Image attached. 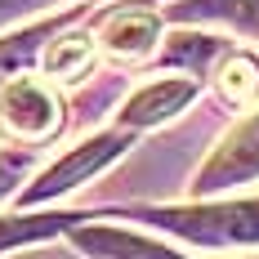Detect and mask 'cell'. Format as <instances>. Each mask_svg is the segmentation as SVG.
Listing matches in <instances>:
<instances>
[{
  "label": "cell",
  "instance_id": "1",
  "mask_svg": "<svg viewBox=\"0 0 259 259\" xmlns=\"http://www.w3.org/2000/svg\"><path fill=\"white\" fill-rule=\"evenodd\" d=\"M156 228L188 237L197 246H259V201H224V206H152L134 210Z\"/></svg>",
  "mask_w": 259,
  "mask_h": 259
},
{
  "label": "cell",
  "instance_id": "2",
  "mask_svg": "<svg viewBox=\"0 0 259 259\" xmlns=\"http://www.w3.org/2000/svg\"><path fill=\"white\" fill-rule=\"evenodd\" d=\"M58 116H63L58 99H54V90L45 80L14 76V80L0 85V130L9 139H27V143L50 139L58 130Z\"/></svg>",
  "mask_w": 259,
  "mask_h": 259
},
{
  "label": "cell",
  "instance_id": "3",
  "mask_svg": "<svg viewBox=\"0 0 259 259\" xmlns=\"http://www.w3.org/2000/svg\"><path fill=\"white\" fill-rule=\"evenodd\" d=\"M125 134H99V139H90V143H80V148H72V152L63 156L58 165H50L40 179L31 183L23 192V201H50V197H58V192H67V188H76V183H85L90 175H99L112 156L125 152Z\"/></svg>",
  "mask_w": 259,
  "mask_h": 259
},
{
  "label": "cell",
  "instance_id": "4",
  "mask_svg": "<svg viewBox=\"0 0 259 259\" xmlns=\"http://www.w3.org/2000/svg\"><path fill=\"white\" fill-rule=\"evenodd\" d=\"M259 175V116H250L246 125H237L224 148L201 165V175L192 183V192H224V188H237V183L255 179Z\"/></svg>",
  "mask_w": 259,
  "mask_h": 259
},
{
  "label": "cell",
  "instance_id": "5",
  "mask_svg": "<svg viewBox=\"0 0 259 259\" xmlns=\"http://www.w3.org/2000/svg\"><path fill=\"white\" fill-rule=\"evenodd\" d=\"M197 99V80L188 76H175V80H156L148 90H139L125 107H121V125L125 130H143V125H156V121H170L175 112Z\"/></svg>",
  "mask_w": 259,
  "mask_h": 259
},
{
  "label": "cell",
  "instance_id": "6",
  "mask_svg": "<svg viewBox=\"0 0 259 259\" xmlns=\"http://www.w3.org/2000/svg\"><path fill=\"white\" fill-rule=\"evenodd\" d=\"M72 241L99 259H183L165 246H156V241H143L134 233H116V228H80V233H72Z\"/></svg>",
  "mask_w": 259,
  "mask_h": 259
},
{
  "label": "cell",
  "instance_id": "7",
  "mask_svg": "<svg viewBox=\"0 0 259 259\" xmlns=\"http://www.w3.org/2000/svg\"><path fill=\"white\" fill-rule=\"evenodd\" d=\"M156 36H161V27L152 14H121L103 27V50L116 58H143L156 50Z\"/></svg>",
  "mask_w": 259,
  "mask_h": 259
},
{
  "label": "cell",
  "instance_id": "8",
  "mask_svg": "<svg viewBox=\"0 0 259 259\" xmlns=\"http://www.w3.org/2000/svg\"><path fill=\"white\" fill-rule=\"evenodd\" d=\"M90 63H94V40H90L85 31H67V36H58L50 50H45V58H40L45 76H58V80H76Z\"/></svg>",
  "mask_w": 259,
  "mask_h": 259
},
{
  "label": "cell",
  "instance_id": "9",
  "mask_svg": "<svg viewBox=\"0 0 259 259\" xmlns=\"http://www.w3.org/2000/svg\"><path fill=\"white\" fill-rule=\"evenodd\" d=\"M214 80H219V94L228 103H250V99H259V58H250V54H228Z\"/></svg>",
  "mask_w": 259,
  "mask_h": 259
},
{
  "label": "cell",
  "instance_id": "10",
  "mask_svg": "<svg viewBox=\"0 0 259 259\" xmlns=\"http://www.w3.org/2000/svg\"><path fill=\"white\" fill-rule=\"evenodd\" d=\"M45 5H58V0H0V23L14 14H27V9H45Z\"/></svg>",
  "mask_w": 259,
  "mask_h": 259
},
{
  "label": "cell",
  "instance_id": "11",
  "mask_svg": "<svg viewBox=\"0 0 259 259\" xmlns=\"http://www.w3.org/2000/svg\"><path fill=\"white\" fill-rule=\"evenodd\" d=\"M255 259H259V255H255Z\"/></svg>",
  "mask_w": 259,
  "mask_h": 259
}]
</instances>
